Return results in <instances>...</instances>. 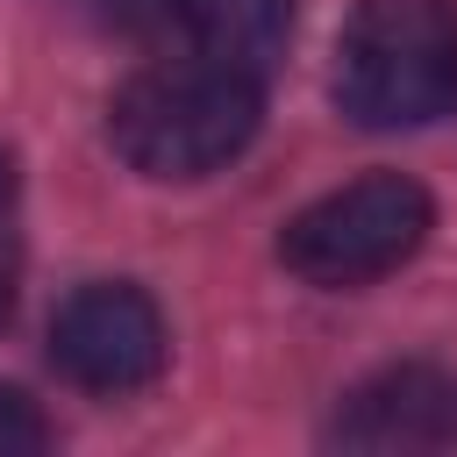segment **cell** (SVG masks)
<instances>
[{
  "instance_id": "7a4b0ae2",
  "label": "cell",
  "mask_w": 457,
  "mask_h": 457,
  "mask_svg": "<svg viewBox=\"0 0 457 457\" xmlns=\"http://www.w3.org/2000/svg\"><path fill=\"white\" fill-rule=\"evenodd\" d=\"M336 107L357 129H421L457 107V0H357L336 43Z\"/></svg>"
},
{
  "instance_id": "9c48e42d",
  "label": "cell",
  "mask_w": 457,
  "mask_h": 457,
  "mask_svg": "<svg viewBox=\"0 0 457 457\" xmlns=\"http://www.w3.org/2000/svg\"><path fill=\"white\" fill-rule=\"evenodd\" d=\"M14 278H21V257H14V243L0 236V321H7V307H14Z\"/></svg>"
},
{
  "instance_id": "52a82bcc",
  "label": "cell",
  "mask_w": 457,
  "mask_h": 457,
  "mask_svg": "<svg viewBox=\"0 0 457 457\" xmlns=\"http://www.w3.org/2000/svg\"><path fill=\"white\" fill-rule=\"evenodd\" d=\"M36 450H50V421H43V407H36L29 393L0 386V457H36Z\"/></svg>"
},
{
  "instance_id": "277c9868",
  "label": "cell",
  "mask_w": 457,
  "mask_h": 457,
  "mask_svg": "<svg viewBox=\"0 0 457 457\" xmlns=\"http://www.w3.org/2000/svg\"><path fill=\"white\" fill-rule=\"evenodd\" d=\"M164 314L129 278H93L50 314V364L79 393H136L164 371Z\"/></svg>"
},
{
  "instance_id": "6da1fadb",
  "label": "cell",
  "mask_w": 457,
  "mask_h": 457,
  "mask_svg": "<svg viewBox=\"0 0 457 457\" xmlns=\"http://www.w3.org/2000/svg\"><path fill=\"white\" fill-rule=\"evenodd\" d=\"M264 121L257 71L221 57H171L136 71L107 107V143L143 179H207L250 150Z\"/></svg>"
},
{
  "instance_id": "3957f363",
  "label": "cell",
  "mask_w": 457,
  "mask_h": 457,
  "mask_svg": "<svg viewBox=\"0 0 457 457\" xmlns=\"http://www.w3.org/2000/svg\"><path fill=\"white\" fill-rule=\"evenodd\" d=\"M428 228H436V200L407 171H364V179L307 200L278 228V264L321 293H350V286L400 271L428 243Z\"/></svg>"
},
{
  "instance_id": "30bf717a",
  "label": "cell",
  "mask_w": 457,
  "mask_h": 457,
  "mask_svg": "<svg viewBox=\"0 0 457 457\" xmlns=\"http://www.w3.org/2000/svg\"><path fill=\"white\" fill-rule=\"evenodd\" d=\"M7 193H14V157L0 150V207H7Z\"/></svg>"
},
{
  "instance_id": "8992f818",
  "label": "cell",
  "mask_w": 457,
  "mask_h": 457,
  "mask_svg": "<svg viewBox=\"0 0 457 457\" xmlns=\"http://www.w3.org/2000/svg\"><path fill=\"white\" fill-rule=\"evenodd\" d=\"M293 7L300 0H186V36L200 57H221L236 71H271V57L293 36Z\"/></svg>"
},
{
  "instance_id": "ba28073f",
  "label": "cell",
  "mask_w": 457,
  "mask_h": 457,
  "mask_svg": "<svg viewBox=\"0 0 457 457\" xmlns=\"http://www.w3.org/2000/svg\"><path fill=\"white\" fill-rule=\"evenodd\" d=\"M100 21L129 29V36H157V29H179L186 21V0H93Z\"/></svg>"
},
{
  "instance_id": "5b68a950",
  "label": "cell",
  "mask_w": 457,
  "mask_h": 457,
  "mask_svg": "<svg viewBox=\"0 0 457 457\" xmlns=\"http://www.w3.org/2000/svg\"><path fill=\"white\" fill-rule=\"evenodd\" d=\"M328 443L343 450H450L457 443V371L386 364L343 393Z\"/></svg>"
}]
</instances>
